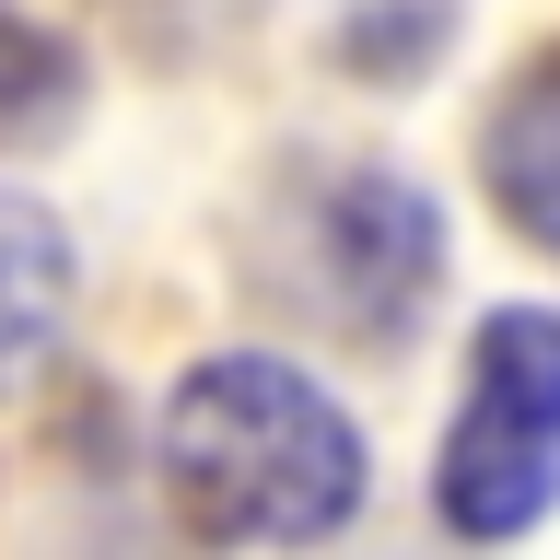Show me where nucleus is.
Instances as JSON below:
<instances>
[{
    "label": "nucleus",
    "mask_w": 560,
    "mask_h": 560,
    "mask_svg": "<svg viewBox=\"0 0 560 560\" xmlns=\"http://www.w3.org/2000/svg\"><path fill=\"white\" fill-rule=\"evenodd\" d=\"M152 467H164L175 514L222 537V549H292L327 537L362 502V432L315 374L269 350H210L187 362L152 420Z\"/></svg>",
    "instance_id": "nucleus-1"
},
{
    "label": "nucleus",
    "mask_w": 560,
    "mask_h": 560,
    "mask_svg": "<svg viewBox=\"0 0 560 560\" xmlns=\"http://www.w3.org/2000/svg\"><path fill=\"white\" fill-rule=\"evenodd\" d=\"M560 502V315L502 304L479 315L467 350V397L432 455V514L455 537H525Z\"/></svg>",
    "instance_id": "nucleus-2"
},
{
    "label": "nucleus",
    "mask_w": 560,
    "mask_h": 560,
    "mask_svg": "<svg viewBox=\"0 0 560 560\" xmlns=\"http://www.w3.org/2000/svg\"><path fill=\"white\" fill-rule=\"evenodd\" d=\"M479 175H490V210L525 245L560 257V47L502 82V105H490V129H479Z\"/></svg>",
    "instance_id": "nucleus-3"
},
{
    "label": "nucleus",
    "mask_w": 560,
    "mask_h": 560,
    "mask_svg": "<svg viewBox=\"0 0 560 560\" xmlns=\"http://www.w3.org/2000/svg\"><path fill=\"white\" fill-rule=\"evenodd\" d=\"M70 304H82V257H70L59 210L0 187V362H35L70 327Z\"/></svg>",
    "instance_id": "nucleus-4"
},
{
    "label": "nucleus",
    "mask_w": 560,
    "mask_h": 560,
    "mask_svg": "<svg viewBox=\"0 0 560 560\" xmlns=\"http://www.w3.org/2000/svg\"><path fill=\"white\" fill-rule=\"evenodd\" d=\"M82 94V59L35 24L24 0H0V140H47Z\"/></svg>",
    "instance_id": "nucleus-5"
}]
</instances>
